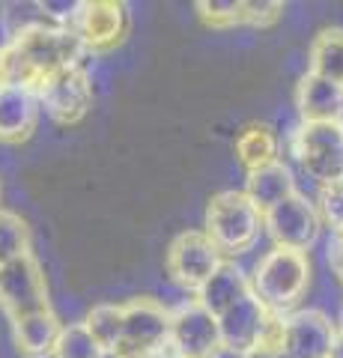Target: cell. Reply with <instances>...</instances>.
Returning <instances> with one entry per match:
<instances>
[{
	"label": "cell",
	"instance_id": "ac0fdd59",
	"mask_svg": "<svg viewBox=\"0 0 343 358\" xmlns=\"http://www.w3.org/2000/svg\"><path fill=\"white\" fill-rule=\"evenodd\" d=\"M15 326V343L18 350L27 358H54V350H57V341L63 334V322L57 320V313L51 308L27 313V317L13 320Z\"/></svg>",
	"mask_w": 343,
	"mask_h": 358
},
{
	"label": "cell",
	"instance_id": "d6a6232c",
	"mask_svg": "<svg viewBox=\"0 0 343 358\" xmlns=\"http://www.w3.org/2000/svg\"><path fill=\"white\" fill-rule=\"evenodd\" d=\"M0 90H3V78H0Z\"/></svg>",
	"mask_w": 343,
	"mask_h": 358
},
{
	"label": "cell",
	"instance_id": "5bb4252c",
	"mask_svg": "<svg viewBox=\"0 0 343 358\" xmlns=\"http://www.w3.org/2000/svg\"><path fill=\"white\" fill-rule=\"evenodd\" d=\"M42 102L39 93L21 84H3L0 90V141L21 143L27 141L39 122Z\"/></svg>",
	"mask_w": 343,
	"mask_h": 358
},
{
	"label": "cell",
	"instance_id": "4316f807",
	"mask_svg": "<svg viewBox=\"0 0 343 358\" xmlns=\"http://www.w3.org/2000/svg\"><path fill=\"white\" fill-rule=\"evenodd\" d=\"M13 27H9V21H6V9L0 6V54H3L9 45H13Z\"/></svg>",
	"mask_w": 343,
	"mask_h": 358
},
{
	"label": "cell",
	"instance_id": "5b68a950",
	"mask_svg": "<svg viewBox=\"0 0 343 358\" xmlns=\"http://www.w3.org/2000/svg\"><path fill=\"white\" fill-rule=\"evenodd\" d=\"M265 236L272 239V248H290V251H311L323 236L326 224L316 209V200L302 192L286 197L284 203L272 206L263 215Z\"/></svg>",
	"mask_w": 343,
	"mask_h": 358
},
{
	"label": "cell",
	"instance_id": "9a60e30c",
	"mask_svg": "<svg viewBox=\"0 0 343 358\" xmlns=\"http://www.w3.org/2000/svg\"><path fill=\"white\" fill-rule=\"evenodd\" d=\"M298 122H337L343 114V87L305 72L295 84Z\"/></svg>",
	"mask_w": 343,
	"mask_h": 358
},
{
	"label": "cell",
	"instance_id": "603a6c76",
	"mask_svg": "<svg viewBox=\"0 0 343 358\" xmlns=\"http://www.w3.org/2000/svg\"><path fill=\"white\" fill-rule=\"evenodd\" d=\"M105 355L108 352L96 343V338L84 322H69V326H63L57 350H54V358H105Z\"/></svg>",
	"mask_w": 343,
	"mask_h": 358
},
{
	"label": "cell",
	"instance_id": "2e32d148",
	"mask_svg": "<svg viewBox=\"0 0 343 358\" xmlns=\"http://www.w3.org/2000/svg\"><path fill=\"white\" fill-rule=\"evenodd\" d=\"M242 192H245L251 203L265 215L272 206H278L286 197H293L298 192V185H295V173H293L290 162L281 159L275 164H265V167H257V171L245 173V188H242Z\"/></svg>",
	"mask_w": 343,
	"mask_h": 358
},
{
	"label": "cell",
	"instance_id": "d6986e66",
	"mask_svg": "<svg viewBox=\"0 0 343 358\" xmlns=\"http://www.w3.org/2000/svg\"><path fill=\"white\" fill-rule=\"evenodd\" d=\"M236 159L245 173L281 162V134L269 122H251L236 134Z\"/></svg>",
	"mask_w": 343,
	"mask_h": 358
},
{
	"label": "cell",
	"instance_id": "ba28073f",
	"mask_svg": "<svg viewBox=\"0 0 343 358\" xmlns=\"http://www.w3.org/2000/svg\"><path fill=\"white\" fill-rule=\"evenodd\" d=\"M170 350L182 358H215L224 352L221 346L218 317L209 313L197 299L182 301L170 310Z\"/></svg>",
	"mask_w": 343,
	"mask_h": 358
},
{
	"label": "cell",
	"instance_id": "83f0119b",
	"mask_svg": "<svg viewBox=\"0 0 343 358\" xmlns=\"http://www.w3.org/2000/svg\"><path fill=\"white\" fill-rule=\"evenodd\" d=\"M242 358H286V355L278 352V350H251L248 355H242Z\"/></svg>",
	"mask_w": 343,
	"mask_h": 358
},
{
	"label": "cell",
	"instance_id": "6da1fadb",
	"mask_svg": "<svg viewBox=\"0 0 343 358\" xmlns=\"http://www.w3.org/2000/svg\"><path fill=\"white\" fill-rule=\"evenodd\" d=\"M87 54L90 51L75 36V30L42 24L27 33H18L13 45L0 54V78H3V84H21L39 93V87L48 78L84 66Z\"/></svg>",
	"mask_w": 343,
	"mask_h": 358
},
{
	"label": "cell",
	"instance_id": "7402d4cb",
	"mask_svg": "<svg viewBox=\"0 0 343 358\" xmlns=\"http://www.w3.org/2000/svg\"><path fill=\"white\" fill-rule=\"evenodd\" d=\"M30 254V227L27 221L9 209H0V266Z\"/></svg>",
	"mask_w": 343,
	"mask_h": 358
},
{
	"label": "cell",
	"instance_id": "1f68e13d",
	"mask_svg": "<svg viewBox=\"0 0 343 358\" xmlns=\"http://www.w3.org/2000/svg\"><path fill=\"white\" fill-rule=\"evenodd\" d=\"M337 122H340V129H343V114H340V120H337Z\"/></svg>",
	"mask_w": 343,
	"mask_h": 358
},
{
	"label": "cell",
	"instance_id": "8992f818",
	"mask_svg": "<svg viewBox=\"0 0 343 358\" xmlns=\"http://www.w3.org/2000/svg\"><path fill=\"white\" fill-rule=\"evenodd\" d=\"M0 308L9 320L51 308L45 275H42V266L33 257V251L0 266Z\"/></svg>",
	"mask_w": 343,
	"mask_h": 358
},
{
	"label": "cell",
	"instance_id": "44dd1931",
	"mask_svg": "<svg viewBox=\"0 0 343 358\" xmlns=\"http://www.w3.org/2000/svg\"><path fill=\"white\" fill-rule=\"evenodd\" d=\"M84 326L90 329L96 343L102 346L108 355H114L123 350V338H126V317H123V305H96L87 313Z\"/></svg>",
	"mask_w": 343,
	"mask_h": 358
},
{
	"label": "cell",
	"instance_id": "f546056e",
	"mask_svg": "<svg viewBox=\"0 0 343 358\" xmlns=\"http://www.w3.org/2000/svg\"><path fill=\"white\" fill-rule=\"evenodd\" d=\"M335 326H337V334H343V301H340V310H337V320H335Z\"/></svg>",
	"mask_w": 343,
	"mask_h": 358
},
{
	"label": "cell",
	"instance_id": "7c38bea8",
	"mask_svg": "<svg viewBox=\"0 0 343 358\" xmlns=\"http://www.w3.org/2000/svg\"><path fill=\"white\" fill-rule=\"evenodd\" d=\"M87 51H108L129 33V13L117 0H81L72 27Z\"/></svg>",
	"mask_w": 343,
	"mask_h": 358
},
{
	"label": "cell",
	"instance_id": "f1b7e54d",
	"mask_svg": "<svg viewBox=\"0 0 343 358\" xmlns=\"http://www.w3.org/2000/svg\"><path fill=\"white\" fill-rule=\"evenodd\" d=\"M328 358H343V334H337V341H335V346H331Z\"/></svg>",
	"mask_w": 343,
	"mask_h": 358
},
{
	"label": "cell",
	"instance_id": "8fae6325",
	"mask_svg": "<svg viewBox=\"0 0 343 358\" xmlns=\"http://www.w3.org/2000/svg\"><path fill=\"white\" fill-rule=\"evenodd\" d=\"M126 338L119 352H161L170 346V310L156 299H131L123 305Z\"/></svg>",
	"mask_w": 343,
	"mask_h": 358
},
{
	"label": "cell",
	"instance_id": "4fadbf2b",
	"mask_svg": "<svg viewBox=\"0 0 343 358\" xmlns=\"http://www.w3.org/2000/svg\"><path fill=\"white\" fill-rule=\"evenodd\" d=\"M272 322V313L260 305L257 296H245L233 305L227 313L218 317V329H221V346L224 352H233V355H248L251 350H257L265 329Z\"/></svg>",
	"mask_w": 343,
	"mask_h": 358
},
{
	"label": "cell",
	"instance_id": "ffe728a7",
	"mask_svg": "<svg viewBox=\"0 0 343 358\" xmlns=\"http://www.w3.org/2000/svg\"><path fill=\"white\" fill-rule=\"evenodd\" d=\"M307 72L343 87V27L319 30L307 48Z\"/></svg>",
	"mask_w": 343,
	"mask_h": 358
},
{
	"label": "cell",
	"instance_id": "4dcf8cb0",
	"mask_svg": "<svg viewBox=\"0 0 343 358\" xmlns=\"http://www.w3.org/2000/svg\"><path fill=\"white\" fill-rule=\"evenodd\" d=\"M168 358H182V355H176V352H173V350H170V355H168Z\"/></svg>",
	"mask_w": 343,
	"mask_h": 358
},
{
	"label": "cell",
	"instance_id": "9c48e42d",
	"mask_svg": "<svg viewBox=\"0 0 343 358\" xmlns=\"http://www.w3.org/2000/svg\"><path fill=\"white\" fill-rule=\"evenodd\" d=\"M39 102L54 122L72 126V122L84 120L93 105V81L87 66H75V69H66L48 78L39 87Z\"/></svg>",
	"mask_w": 343,
	"mask_h": 358
},
{
	"label": "cell",
	"instance_id": "30bf717a",
	"mask_svg": "<svg viewBox=\"0 0 343 358\" xmlns=\"http://www.w3.org/2000/svg\"><path fill=\"white\" fill-rule=\"evenodd\" d=\"M337 341V326L326 310L298 308L284 317V355L286 358H328Z\"/></svg>",
	"mask_w": 343,
	"mask_h": 358
},
{
	"label": "cell",
	"instance_id": "3957f363",
	"mask_svg": "<svg viewBox=\"0 0 343 358\" xmlns=\"http://www.w3.org/2000/svg\"><path fill=\"white\" fill-rule=\"evenodd\" d=\"M203 233L224 257H242L265 233L263 212L251 203L245 192H218L206 206Z\"/></svg>",
	"mask_w": 343,
	"mask_h": 358
},
{
	"label": "cell",
	"instance_id": "d4e9b609",
	"mask_svg": "<svg viewBox=\"0 0 343 358\" xmlns=\"http://www.w3.org/2000/svg\"><path fill=\"white\" fill-rule=\"evenodd\" d=\"M316 209H319V215H323V224L331 236H335V233H343V182L319 188Z\"/></svg>",
	"mask_w": 343,
	"mask_h": 358
},
{
	"label": "cell",
	"instance_id": "277c9868",
	"mask_svg": "<svg viewBox=\"0 0 343 358\" xmlns=\"http://www.w3.org/2000/svg\"><path fill=\"white\" fill-rule=\"evenodd\" d=\"M290 155L319 188L343 182V129L340 122H298L290 131Z\"/></svg>",
	"mask_w": 343,
	"mask_h": 358
},
{
	"label": "cell",
	"instance_id": "52a82bcc",
	"mask_svg": "<svg viewBox=\"0 0 343 358\" xmlns=\"http://www.w3.org/2000/svg\"><path fill=\"white\" fill-rule=\"evenodd\" d=\"M164 266L176 284L197 293L224 266V254L215 248V242L203 230H185L170 242Z\"/></svg>",
	"mask_w": 343,
	"mask_h": 358
},
{
	"label": "cell",
	"instance_id": "e0dca14e",
	"mask_svg": "<svg viewBox=\"0 0 343 358\" xmlns=\"http://www.w3.org/2000/svg\"><path fill=\"white\" fill-rule=\"evenodd\" d=\"M245 296H251V278H248L245 268L236 266L233 260H224V266L194 293V299L200 301L209 313H215V317L227 313Z\"/></svg>",
	"mask_w": 343,
	"mask_h": 358
},
{
	"label": "cell",
	"instance_id": "7a4b0ae2",
	"mask_svg": "<svg viewBox=\"0 0 343 358\" xmlns=\"http://www.w3.org/2000/svg\"><path fill=\"white\" fill-rule=\"evenodd\" d=\"M248 278H251V293L260 299V305L269 313L286 317V313L298 310L305 293L311 289L314 263L311 254L305 251L272 248L254 263Z\"/></svg>",
	"mask_w": 343,
	"mask_h": 358
},
{
	"label": "cell",
	"instance_id": "484cf974",
	"mask_svg": "<svg viewBox=\"0 0 343 358\" xmlns=\"http://www.w3.org/2000/svg\"><path fill=\"white\" fill-rule=\"evenodd\" d=\"M284 3L278 0H245V15H242V24L245 27H272L284 18Z\"/></svg>",
	"mask_w": 343,
	"mask_h": 358
},
{
	"label": "cell",
	"instance_id": "cb8c5ba5",
	"mask_svg": "<svg viewBox=\"0 0 343 358\" xmlns=\"http://www.w3.org/2000/svg\"><path fill=\"white\" fill-rule=\"evenodd\" d=\"M197 13L215 30L242 27V15H245V0H200Z\"/></svg>",
	"mask_w": 343,
	"mask_h": 358
}]
</instances>
